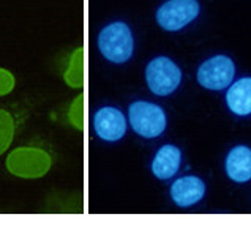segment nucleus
<instances>
[{
	"instance_id": "1a4fd4ad",
	"label": "nucleus",
	"mask_w": 251,
	"mask_h": 225,
	"mask_svg": "<svg viewBox=\"0 0 251 225\" xmlns=\"http://www.w3.org/2000/svg\"><path fill=\"white\" fill-rule=\"evenodd\" d=\"M226 173L235 183L251 180V148L245 145L234 147L226 158Z\"/></svg>"
},
{
	"instance_id": "9b49d317",
	"label": "nucleus",
	"mask_w": 251,
	"mask_h": 225,
	"mask_svg": "<svg viewBox=\"0 0 251 225\" xmlns=\"http://www.w3.org/2000/svg\"><path fill=\"white\" fill-rule=\"evenodd\" d=\"M226 104L229 111L239 117H247L251 113V77H242L229 87Z\"/></svg>"
},
{
	"instance_id": "39448f33",
	"label": "nucleus",
	"mask_w": 251,
	"mask_h": 225,
	"mask_svg": "<svg viewBox=\"0 0 251 225\" xmlns=\"http://www.w3.org/2000/svg\"><path fill=\"white\" fill-rule=\"evenodd\" d=\"M199 14L198 0H168L156 11V22L168 32L182 30Z\"/></svg>"
},
{
	"instance_id": "4468645a",
	"label": "nucleus",
	"mask_w": 251,
	"mask_h": 225,
	"mask_svg": "<svg viewBox=\"0 0 251 225\" xmlns=\"http://www.w3.org/2000/svg\"><path fill=\"white\" fill-rule=\"evenodd\" d=\"M68 120H70V125L76 128L77 131H82L84 129V95H77L73 103L70 106V111H68Z\"/></svg>"
},
{
	"instance_id": "7ed1b4c3",
	"label": "nucleus",
	"mask_w": 251,
	"mask_h": 225,
	"mask_svg": "<svg viewBox=\"0 0 251 225\" xmlns=\"http://www.w3.org/2000/svg\"><path fill=\"white\" fill-rule=\"evenodd\" d=\"M128 118L136 134L146 139H153L166 129V113L158 104L149 101H136L128 107Z\"/></svg>"
},
{
	"instance_id": "ddd939ff",
	"label": "nucleus",
	"mask_w": 251,
	"mask_h": 225,
	"mask_svg": "<svg viewBox=\"0 0 251 225\" xmlns=\"http://www.w3.org/2000/svg\"><path fill=\"white\" fill-rule=\"evenodd\" d=\"M14 131H16V125H14L13 115L5 109H0V156L11 147Z\"/></svg>"
},
{
	"instance_id": "20e7f679",
	"label": "nucleus",
	"mask_w": 251,
	"mask_h": 225,
	"mask_svg": "<svg viewBox=\"0 0 251 225\" xmlns=\"http://www.w3.org/2000/svg\"><path fill=\"white\" fill-rule=\"evenodd\" d=\"M182 81V71L168 57H156L146 68V82L156 96H168L177 90Z\"/></svg>"
},
{
	"instance_id": "423d86ee",
	"label": "nucleus",
	"mask_w": 251,
	"mask_h": 225,
	"mask_svg": "<svg viewBox=\"0 0 251 225\" xmlns=\"http://www.w3.org/2000/svg\"><path fill=\"white\" fill-rule=\"evenodd\" d=\"M235 65L226 55H215L205 60L198 69V82L207 90H225L231 85Z\"/></svg>"
},
{
	"instance_id": "6e6552de",
	"label": "nucleus",
	"mask_w": 251,
	"mask_h": 225,
	"mask_svg": "<svg viewBox=\"0 0 251 225\" xmlns=\"http://www.w3.org/2000/svg\"><path fill=\"white\" fill-rule=\"evenodd\" d=\"M204 194H205L204 181L195 175H186L178 178L171 186V199L174 200L176 205L182 208L196 205L204 197Z\"/></svg>"
},
{
	"instance_id": "f03ea898",
	"label": "nucleus",
	"mask_w": 251,
	"mask_h": 225,
	"mask_svg": "<svg viewBox=\"0 0 251 225\" xmlns=\"http://www.w3.org/2000/svg\"><path fill=\"white\" fill-rule=\"evenodd\" d=\"M98 49L107 62L122 65L131 59L134 50L133 33L125 22H112L98 35Z\"/></svg>"
},
{
	"instance_id": "f8f14e48",
	"label": "nucleus",
	"mask_w": 251,
	"mask_h": 225,
	"mask_svg": "<svg viewBox=\"0 0 251 225\" xmlns=\"http://www.w3.org/2000/svg\"><path fill=\"white\" fill-rule=\"evenodd\" d=\"M63 79L71 89H82L84 87V49L77 47L70 57L68 67L63 72Z\"/></svg>"
},
{
	"instance_id": "f257e3e1",
	"label": "nucleus",
	"mask_w": 251,
	"mask_h": 225,
	"mask_svg": "<svg viewBox=\"0 0 251 225\" xmlns=\"http://www.w3.org/2000/svg\"><path fill=\"white\" fill-rule=\"evenodd\" d=\"M6 170L23 180L43 178L52 167V158L38 147H18L6 156Z\"/></svg>"
},
{
	"instance_id": "2eb2a0df",
	"label": "nucleus",
	"mask_w": 251,
	"mask_h": 225,
	"mask_svg": "<svg viewBox=\"0 0 251 225\" xmlns=\"http://www.w3.org/2000/svg\"><path fill=\"white\" fill-rule=\"evenodd\" d=\"M14 85H16V79H14L13 72L0 68V96H6L14 90Z\"/></svg>"
},
{
	"instance_id": "9d476101",
	"label": "nucleus",
	"mask_w": 251,
	"mask_h": 225,
	"mask_svg": "<svg viewBox=\"0 0 251 225\" xmlns=\"http://www.w3.org/2000/svg\"><path fill=\"white\" fill-rule=\"evenodd\" d=\"M180 161V150L174 145H163L152 161V173L158 180H169L178 172Z\"/></svg>"
},
{
	"instance_id": "0eeeda50",
	"label": "nucleus",
	"mask_w": 251,
	"mask_h": 225,
	"mask_svg": "<svg viewBox=\"0 0 251 225\" xmlns=\"http://www.w3.org/2000/svg\"><path fill=\"white\" fill-rule=\"evenodd\" d=\"M93 129L95 134L104 142H117L126 133V120L119 109L101 107L93 117Z\"/></svg>"
}]
</instances>
